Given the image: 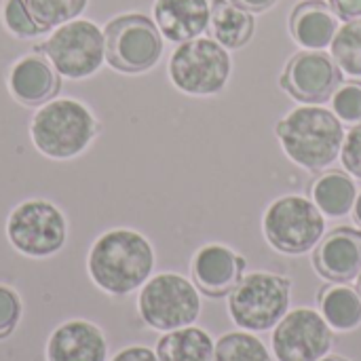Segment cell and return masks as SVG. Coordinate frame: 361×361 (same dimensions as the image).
<instances>
[{"label":"cell","mask_w":361,"mask_h":361,"mask_svg":"<svg viewBox=\"0 0 361 361\" xmlns=\"http://www.w3.org/2000/svg\"><path fill=\"white\" fill-rule=\"evenodd\" d=\"M290 36L309 51H324L332 44L338 30V17L324 0H305L294 6L288 19Z\"/></svg>","instance_id":"18"},{"label":"cell","mask_w":361,"mask_h":361,"mask_svg":"<svg viewBox=\"0 0 361 361\" xmlns=\"http://www.w3.org/2000/svg\"><path fill=\"white\" fill-rule=\"evenodd\" d=\"M330 110L345 125H361V82H341L330 97Z\"/></svg>","instance_id":"27"},{"label":"cell","mask_w":361,"mask_h":361,"mask_svg":"<svg viewBox=\"0 0 361 361\" xmlns=\"http://www.w3.org/2000/svg\"><path fill=\"white\" fill-rule=\"evenodd\" d=\"M262 233L271 247L281 254H305L326 233V216L302 195L275 199L262 216Z\"/></svg>","instance_id":"9"},{"label":"cell","mask_w":361,"mask_h":361,"mask_svg":"<svg viewBox=\"0 0 361 361\" xmlns=\"http://www.w3.org/2000/svg\"><path fill=\"white\" fill-rule=\"evenodd\" d=\"M142 322L159 332H171L192 326L201 313L197 286L178 273H159L150 277L137 296Z\"/></svg>","instance_id":"8"},{"label":"cell","mask_w":361,"mask_h":361,"mask_svg":"<svg viewBox=\"0 0 361 361\" xmlns=\"http://www.w3.org/2000/svg\"><path fill=\"white\" fill-rule=\"evenodd\" d=\"M0 19L2 25L8 34H13L15 38H34L38 34H42L44 30L36 23V19L32 17L25 0H2L0 6Z\"/></svg>","instance_id":"26"},{"label":"cell","mask_w":361,"mask_h":361,"mask_svg":"<svg viewBox=\"0 0 361 361\" xmlns=\"http://www.w3.org/2000/svg\"><path fill=\"white\" fill-rule=\"evenodd\" d=\"M106 63L123 74H142L154 68L163 55V34L142 13H123L104 25Z\"/></svg>","instance_id":"7"},{"label":"cell","mask_w":361,"mask_h":361,"mask_svg":"<svg viewBox=\"0 0 361 361\" xmlns=\"http://www.w3.org/2000/svg\"><path fill=\"white\" fill-rule=\"evenodd\" d=\"M97 133L99 123L95 114L85 102L74 97H53L40 104L30 121L32 146L53 161L80 157Z\"/></svg>","instance_id":"3"},{"label":"cell","mask_w":361,"mask_h":361,"mask_svg":"<svg viewBox=\"0 0 361 361\" xmlns=\"http://www.w3.org/2000/svg\"><path fill=\"white\" fill-rule=\"evenodd\" d=\"M353 218L361 226V192H357V199H355V205H353Z\"/></svg>","instance_id":"33"},{"label":"cell","mask_w":361,"mask_h":361,"mask_svg":"<svg viewBox=\"0 0 361 361\" xmlns=\"http://www.w3.org/2000/svg\"><path fill=\"white\" fill-rule=\"evenodd\" d=\"M47 361H106L108 343L104 332L87 319L59 324L44 347Z\"/></svg>","instance_id":"14"},{"label":"cell","mask_w":361,"mask_h":361,"mask_svg":"<svg viewBox=\"0 0 361 361\" xmlns=\"http://www.w3.org/2000/svg\"><path fill=\"white\" fill-rule=\"evenodd\" d=\"M154 271L150 241L133 228H110L102 233L89 254L87 273L91 281L110 296H127L140 290Z\"/></svg>","instance_id":"1"},{"label":"cell","mask_w":361,"mask_h":361,"mask_svg":"<svg viewBox=\"0 0 361 361\" xmlns=\"http://www.w3.org/2000/svg\"><path fill=\"white\" fill-rule=\"evenodd\" d=\"M290 281L277 273H250L228 294L231 319L247 332L275 328L290 309Z\"/></svg>","instance_id":"6"},{"label":"cell","mask_w":361,"mask_h":361,"mask_svg":"<svg viewBox=\"0 0 361 361\" xmlns=\"http://www.w3.org/2000/svg\"><path fill=\"white\" fill-rule=\"evenodd\" d=\"M317 361H347V360H343V357H338V355H324L322 360H317Z\"/></svg>","instance_id":"34"},{"label":"cell","mask_w":361,"mask_h":361,"mask_svg":"<svg viewBox=\"0 0 361 361\" xmlns=\"http://www.w3.org/2000/svg\"><path fill=\"white\" fill-rule=\"evenodd\" d=\"M36 23L49 32L66 21H72L82 15L89 0H25Z\"/></svg>","instance_id":"25"},{"label":"cell","mask_w":361,"mask_h":361,"mask_svg":"<svg viewBox=\"0 0 361 361\" xmlns=\"http://www.w3.org/2000/svg\"><path fill=\"white\" fill-rule=\"evenodd\" d=\"M341 161L349 176L361 180V125H353L345 133V142L341 148Z\"/></svg>","instance_id":"29"},{"label":"cell","mask_w":361,"mask_h":361,"mask_svg":"<svg viewBox=\"0 0 361 361\" xmlns=\"http://www.w3.org/2000/svg\"><path fill=\"white\" fill-rule=\"evenodd\" d=\"M6 87L15 102L23 106H40L57 95L61 87V76L42 53L34 51L17 57L11 63Z\"/></svg>","instance_id":"13"},{"label":"cell","mask_w":361,"mask_h":361,"mask_svg":"<svg viewBox=\"0 0 361 361\" xmlns=\"http://www.w3.org/2000/svg\"><path fill=\"white\" fill-rule=\"evenodd\" d=\"M334 15L343 21L361 19V0H328Z\"/></svg>","instance_id":"30"},{"label":"cell","mask_w":361,"mask_h":361,"mask_svg":"<svg viewBox=\"0 0 361 361\" xmlns=\"http://www.w3.org/2000/svg\"><path fill=\"white\" fill-rule=\"evenodd\" d=\"M330 55L343 74L361 76V19H351L338 25L330 44Z\"/></svg>","instance_id":"23"},{"label":"cell","mask_w":361,"mask_h":361,"mask_svg":"<svg viewBox=\"0 0 361 361\" xmlns=\"http://www.w3.org/2000/svg\"><path fill=\"white\" fill-rule=\"evenodd\" d=\"M256 30L254 13L233 4L231 0H214L212 2V17H209V32L212 38L218 40L224 49L235 51L245 47Z\"/></svg>","instance_id":"19"},{"label":"cell","mask_w":361,"mask_h":361,"mask_svg":"<svg viewBox=\"0 0 361 361\" xmlns=\"http://www.w3.org/2000/svg\"><path fill=\"white\" fill-rule=\"evenodd\" d=\"M195 283L207 296H226L239 283L245 271V260L231 247L207 243L192 256L190 262Z\"/></svg>","instance_id":"15"},{"label":"cell","mask_w":361,"mask_h":361,"mask_svg":"<svg viewBox=\"0 0 361 361\" xmlns=\"http://www.w3.org/2000/svg\"><path fill=\"white\" fill-rule=\"evenodd\" d=\"M313 262L317 273L330 281L347 283L357 279L361 273V231L351 226L334 228L317 243Z\"/></svg>","instance_id":"16"},{"label":"cell","mask_w":361,"mask_h":361,"mask_svg":"<svg viewBox=\"0 0 361 361\" xmlns=\"http://www.w3.org/2000/svg\"><path fill=\"white\" fill-rule=\"evenodd\" d=\"M286 157L302 169L322 171L341 157L345 127L338 116L317 104L290 110L275 125Z\"/></svg>","instance_id":"2"},{"label":"cell","mask_w":361,"mask_h":361,"mask_svg":"<svg viewBox=\"0 0 361 361\" xmlns=\"http://www.w3.org/2000/svg\"><path fill=\"white\" fill-rule=\"evenodd\" d=\"M36 51L51 61L61 78L85 80L106 63L104 27L91 19L76 17L53 27Z\"/></svg>","instance_id":"4"},{"label":"cell","mask_w":361,"mask_h":361,"mask_svg":"<svg viewBox=\"0 0 361 361\" xmlns=\"http://www.w3.org/2000/svg\"><path fill=\"white\" fill-rule=\"evenodd\" d=\"M343 82V72L326 51L294 53L279 78L281 89L300 104H322Z\"/></svg>","instance_id":"12"},{"label":"cell","mask_w":361,"mask_h":361,"mask_svg":"<svg viewBox=\"0 0 361 361\" xmlns=\"http://www.w3.org/2000/svg\"><path fill=\"white\" fill-rule=\"evenodd\" d=\"M6 239L25 258H51L68 241V220L55 203L27 199L8 214Z\"/></svg>","instance_id":"10"},{"label":"cell","mask_w":361,"mask_h":361,"mask_svg":"<svg viewBox=\"0 0 361 361\" xmlns=\"http://www.w3.org/2000/svg\"><path fill=\"white\" fill-rule=\"evenodd\" d=\"M21 319V298L19 294L0 283V341L11 336Z\"/></svg>","instance_id":"28"},{"label":"cell","mask_w":361,"mask_h":361,"mask_svg":"<svg viewBox=\"0 0 361 361\" xmlns=\"http://www.w3.org/2000/svg\"><path fill=\"white\" fill-rule=\"evenodd\" d=\"M233 72L228 49L214 38H192L180 42L167 63L171 85L186 95H216L220 93Z\"/></svg>","instance_id":"5"},{"label":"cell","mask_w":361,"mask_h":361,"mask_svg":"<svg viewBox=\"0 0 361 361\" xmlns=\"http://www.w3.org/2000/svg\"><path fill=\"white\" fill-rule=\"evenodd\" d=\"M357 292H360V296H361V273L357 275Z\"/></svg>","instance_id":"35"},{"label":"cell","mask_w":361,"mask_h":361,"mask_svg":"<svg viewBox=\"0 0 361 361\" xmlns=\"http://www.w3.org/2000/svg\"><path fill=\"white\" fill-rule=\"evenodd\" d=\"M214 361H273L264 343L247 332H228L214 347Z\"/></svg>","instance_id":"24"},{"label":"cell","mask_w":361,"mask_h":361,"mask_svg":"<svg viewBox=\"0 0 361 361\" xmlns=\"http://www.w3.org/2000/svg\"><path fill=\"white\" fill-rule=\"evenodd\" d=\"M332 328L322 313L300 307L288 311L273 332L277 361H317L332 349Z\"/></svg>","instance_id":"11"},{"label":"cell","mask_w":361,"mask_h":361,"mask_svg":"<svg viewBox=\"0 0 361 361\" xmlns=\"http://www.w3.org/2000/svg\"><path fill=\"white\" fill-rule=\"evenodd\" d=\"M231 2L245 8V11H250V13H264L273 4H277V0H231Z\"/></svg>","instance_id":"32"},{"label":"cell","mask_w":361,"mask_h":361,"mask_svg":"<svg viewBox=\"0 0 361 361\" xmlns=\"http://www.w3.org/2000/svg\"><path fill=\"white\" fill-rule=\"evenodd\" d=\"M319 309L332 330L349 332L361 324V296L357 290L338 283L319 292Z\"/></svg>","instance_id":"22"},{"label":"cell","mask_w":361,"mask_h":361,"mask_svg":"<svg viewBox=\"0 0 361 361\" xmlns=\"http://www.w3.org/2000/svg\"><path fill=\"white\" fill-rule=\"evenodd\" d=\"M209 0H154L152 21L169 42H186L209 30Z\"/></svg>","instance_id":"17"},{"label":"cell","mask_w":361,"mask_h":361,"mask_svg":"<svg viewBox=\"0 0 361 361\" xmlns=\"http://www.w3.org/2000/svg\"><path fill=\"white\" fill-rule=\"evenodd\" d=\"M357 199V186L353 178L345 171L330 169L315 178L311 184V201L328 218L347 216Z\"/></svg>","instance_id":"20"},{"label":"cell","mask_w":361,"mask_h":361,"mask_svg":"<svg viewBox=\"0 0 361 361\" xmlns=\"http://www.w3.org/2000/svg\"><path fill=\"white\" fill-rule=\"evenodd\" d=\"M216 343L212 336L195 326L165 332L157 343L159 361H214Z\"/></svg>","instance_id":"21"},{"label":"cell","mask_w":361,"mask_h":361,"mask_svg":"<svg viewBox=\"0 0 361 361\" xmlns=\"http://www.w3.org/2000/svg\"><path fill=\"white\" fill-rule=\"evenodd\" d=\"M110 361H159L157 353L150 351L148 347L142 345H133V347H125L121 349Z\"/></svg>","instance_id":"31"}]
</instances>
